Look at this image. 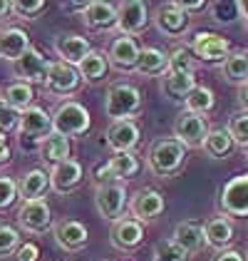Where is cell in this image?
Returning a JSON list of instances; mask_svg holds the SVG:
<instances>
[{"instance_id":"1","label":"cell","mask_w":248,"mask_h":261,"mask_svg":"<svg viewBox=\"0 0 248 261\" xmlns=\"http://www.w3.org/2000/svg\"><path fill=\"white\" fill-rule=\"evenodd\" d=\"M186 162V147L174 137H162V140L151 142L149 154H146V164L157 177H174L181 172Z\"/></svg>"},{"instance_id":"2","label":"cell","mask_w":248,"mask_h":261,"mask_svg":"<svg viewBox=\"0 0 248 261\" xmlns=\"http://www.w3.org/2000/svg\"><path fill=\"white\" fill-rule=\"evenodd\" d=\"M142 112V92L129 82H114L104 97V115L112 122L132 120Z\"/></svg>"},{"instance_id":"3","label":"cell","mask_w":248,"mask_h":261,"mask_svg":"<svg viewBox=\"0 0 248 261\" xmlns=\"http://www.w3.org/2000/svg\"><path fill=\"white\" fill-rule=\"evenodd\" d=\"M52 120V132H57L62 137H82L92 127V117L87 112V107L75 100H65L55 107V112L50 115Z\"/></svg>"},{"instance_id":"4","label":"cell","mask_w":248,"mask_h":261,"mask_svg":"<svg viewBox=\"0 0 248 261\" xmlns=\"http://www.w3.org/2000/svg\"><path fill=\"white\" fill-rule=\"evenodd\" d=\"M127 204H129V194H127L124 184H119V181L100 184L97 192H95V206H97L100 217L107 221L122 219L124 212H127Z\"/></svg>"},{"instance_id":"5","label":"cell","mask_w":248,"mask_h":261,"mask_svg":"<svg viewBox=\"0 0 248 261\" xmlns=\"http://www.w3.org/2000/svg\"><path fill=\"white\" fill-rule=\"evenodd\" d=\"M80 85H82V77H80L77 67H72V65L60 62V60L47 65V75H45L42 87L50 95H55V97H70V95H75L80 90Z\"/></svg>"},{"instance_id":"6","label":"cell","mask_w":248,"mask_h":261,"mask_svg":"<svg viewBox=\"0 0 248 261\" xmlns=\"http://www.w3.org/2000/svg\"><path fill=\"white\" fill-rule=\"evenodd\" d=\"M219 206L224 217H248V174H236L224 184L219 194Z\"/></svg>"},{"instance_id":"7","label":"cell","mask_w":248,"mask_h":261,"mask_svg":"<svg viewBox=\"0 0 248 261\" xmlns=\"http://www.w3.org/2000/svg\"><path fill=\"white\" fill-rule=\"evenodd\" d=\"M189 50L194 58L204 62H224L231 55V42L224 35H216V33H196L191 42H189Z\"/></svg>"},{"instance_id":"8","label":"cell","mask_w":248,"mask_h":261,"mask_svg":"<svg viewBox=\"0 0 248 261\" xmlns=\"http://www.w3.org/2000/svg\"><path fill=\"white\" fill-rule=\"evenodd\" d=\"M146 25H149V8L142 0H124L117 5V30L127 35V38H134L139 33H144Z\"/></svg>"},{"instance_id":"9","label":"cell","mask_w":248,"mask_h":261,"mask_svg":"<svg viewBox=\"0 0 248 261\" xmlns=\"http://www.w3.org/2000/svg\"><path fill=\"white\" fill-rule=\"evenodd\" d=\"M139 160L134 157V152H124V154H114L107 164H100L95 167V179H97V187L100 184H107V181H127L132 177H137L139 172Z\"/></svg>"},{"instance_id":"10","label":"cell","mask_w":248,"mask_h":261,"mask_svg":"<svg viewBox=\"0 0 248 261\" xmlns=\"http://www.w3.org/2000/svg\"><path fill=\"white\" fill-rule=\"evenodd\" d=\"M18 226L27 234H45L52 226V209L45 199L22 201L18 209Z\"/></svg>"},{"instance_id":"11","label":"cell","mask_w":248,"mask_h":261,"mask_svg":"<svg viewBox=\"0 0 248 261\" xmlns=\"http://www.w3.org/2000/svg\"><path fill=\"white\" fill-rule=\"evenodd\" d=\"M47 65H50V60L42 55L38 47H33V45H30L20 58L13 62V72H15L18 82H25V85H30V87H33V85H42V82H45Z\"/></svg>"},{"instance_id":"12","label":"cell","mask_w":248,"mask_h":261,"mask_svg":"<svg viewBox=\"0 0 248 261\" xmlns=\"http://www.w3.org/2000/svg\"><path fill=\"white\" fill-rule=\"evenodd\" d=\"M208 135L206 117L201 115H191V112H181L176 122H174V140L181 142L186 149H199Z\"/></svg>"},{"instance_id":"13","label":"cell","mask_w":248,"mask_h":261,"mask_svg":"<svg viewBox=\"0 0 248 261\" xmlns=\"http://www.w3.org/2000/svg\"><path fill=\"white\" fill-rule=\"evenodd\" d=\"M50 132H52V120H50V112L45 107L33 105L25 112H20V120H18V135L20 137L33 142H42Z\"/></svg>"},{"instance_id":"14","label":"cell","mask_w":248,"mask_h":261,"mask_svg":"<svg viewBox=\"0 0 248 261\" xmlns=\"http://www.w3.org/2000/svg\"><path fill=\"white\" fill-rule=\"evenodd\" d=\"M47 174H50V189H52L55 194H72V192L82 184L84 169L80 162L70 157V160L55 164Z\"/></svg>"},{"instance_id":"15","label":"cell","mask_w":248,"mask_h":261,"mask_svg":"<svg viewBox=\"0 0 248 261\" xmlns=\"http://www.w3.org/2000/svg\"><path fill=\"white\" fill-rule=\"evenodd\" d=\"M109 239H112V246L119 251H134L144 241V226L132 217H122V219L112 221Z\"/></svg>"},{"instance_id":"16","label":"cell","mask_w":248,"mask_h":261,"mask_svg":"<svg viewBox=\"0 0 248 261\" xmlns=\"http://www.w3.org/2000/svg\"><path fill=\"white\" fill-rule=\"evenodd\" d=\"M139 127L134 120H119L112 122L107 127V144L114 154H124V152H134V147L139 144Z\"/></svg>"},{"instance_id":"17","label":"cell","mask_w":248,"mask_h":261,"mask_svg":"<svg viewBox=\"0 0 248 261\" xmlns=\"http://www.w3.org/2000/svg\"><path fill=\"white\" fill-rule=\"evenodd\" d=\"M129 212H132V219H137L139 224L154 221L164 212V194L157 189H139L129 201Z\"/></svg>"},{"instance_id":"18","label":"cell","mask_w":248,"mask_h":261,"mask_svg":"<svg viewBox=\"0 0 248 261\" xmlns=\"http://www.w3.org/2000/svg\"><path fill=\"white\" fill-rule=\"evenodd\" d=\"M189 15L176 5V3H164L157 8L154 13V22L159 28V33H164L166 38H181L189 30Z\"/></svg>"},{"instance_id":"19","label":"cell","mask_w":248,"mask_h":261,"mask_svg":"<svg viewBox=\"0 0 248 261\" xmlns=\"http://www.w3.org/2000/svg\"><path fill=\"white\" fill-rule=\"evenodd\" d=\"M52 231H55V241H57V246L65 249V251H70V254L82 251L84 246H87V241H89V231H87V226H84L82 221H77V219L57 221Z\"/></svg>"},{"instance_id":"20","label":"cell","mask_w":248,"mask_h":261,"mask_svg":"<svg viewBox=\"0 0 248 261\" xmlns=\"http://www.w3.org/2000/svg\"><path fill=\"white\" fill-rule=\"evenodd\" d=\"M139 58V45L134 38L119 35L117 40L109 45L107 53V65H112L117 72H134V65Z\"/></svg>"},{"instance_id":"21","label":"cell","mask_w":248,"mask_h":261,"mask_svg":"<svg viewBox=\"0 0 248 261\" xmlns=\"http://www.w3.org/2000/svg\"><path fill=\"white\" fill-rule=\"evenodd\" d=\"M55 53H57V58L60 62H67V65H72V67H77L82 58L92 50V45L87 38L82 35H77V33H62L55 38Z\"/></svg>"},{"instance_id":"22","label":"cell","mask_w":248,"mask_h":261,"mask_svg":"<svg viewBox=\"0 0 248 261\" xmlns=\"http://www.w3.org/2000/svg\"><path fill=\"white\" fill-rule=\"evenodd\" d=\"M82 20L89 30L95 33H102V30H112L117 25V5L112 3H102V0H95V3H87V8L82 10Z\"/></svg>"},{"instance_id":"23","label":"cell","mask_w":248,"mask_h":261,"mask_svg":"<svg viewBox=\"0 0 248 261\" xmlns=\"http://www.w3.org/2000/svg\"><path fill=\"white\" fill-rule=\"evenodd\" d=\"M171 241L179 246V249H184L186 254L191 256V254H196V251H201L204 246H206V239H204V226L199 224V221H179L176 226H174V234H171Z\"/></svg>"},{"instance_id":"24","label":"cell","mask_w":248,"mask_h":261,"mask_svg":"<svg viewBox=\"0 0 248 261\" xmlns=\"http://www.w3.org/2000/svg\"><path fill=\"white\" fill-rule=\"evenodd\" d=\"M27 47H30V35L22 28L18 25L0 28V58L15 62Z\"/></svg>"},{"instance_id":"25","label":"cell","mask_w":248,"mask_h":261,"mask_svg":"<svg viewBox=\"0 0 248 261\" xmlns=\"http://www.w3.org/2000/svg\"><path fill=\"white\" fill-rule=\"evenodd\" d=\"M134 72H139L144 77H162L169 72V55L162 53L159 47H139Z\"/></svg>"},{"instance_id":"26","label":"cell","mask_w":248,"mask_h":261,"mask_svg":"<svg viewBox=\"0 0 248 261\" xmlns=\"http://www.w3.org/2000/svg\"><path fill=\"white\" fill-rule=\"evenodd\" d=\"M47 189H50V174L45 169H30L18 181V199L22 201L42 199Z\"/></svg>"},{"instance_id":"27","label":"cell","mask_w":248,"mask_h":261,"mask_svg":"<svg viewBox=\"0 0 248 261\" xmlns=\"http://www.w3.org/2000/svg\"><path fill=\"white\" fill-rule=\"evenodd\" d=\"M204 226V239H206L208 246H213V249H219V251H224L228 244L233 241V224L228 217L224 214H219V217H211L206 219V224H201Z\"/></svg>"},{"instance_id":"28","label":"cell","mask_w":248,"mask_h":261,"mask_svg":"<svg viewBox=\"0 0 248 261\" xmlns=\"http://www.w3.org/2000/svg\"><path fill=\"white\" fill-rule=\"evenodd\" d=\"M196 87L194 72H166L162 90L171 102H184V97Z\"/></svg>"},{"instance_id":"29","label":"cell","mask_w":248,"mask_h":261,"mask_svg":"<svg viewBox=\"0 0 248 261\" xmlns=\"http://www.w3.org/2000/svg\"><path fill=\"white\" fill-rule=\"evenodd\" d=\"M107 70H109L107 55L100 53V50H89L82 58V62L77 65V72H80L82 82H89V85H97L100 80H104L107 77Z\"/></svg>"},{"instance_id":"30","label":"cell","mask_w":248,"mask_h":261,"mask_svg":"<svg viewBox=\"0 0 248 261\" xmlns=\"http://www.w3.org/2000/svg\"><path fill=\"white\" fill-rule=\"evenodd\" d=\"M38 152H40L42 162H47V164L55 167V164H60V162L70 160V140L57 135V132H50V135L40 142Z\"/></svg>"},{"instance_id":"31","label":"cell","mask_w":248,"mask_h":261,"mask_svg":"<svg viewBox=\"0 0 248 261\" xmlns=\"http://www.w3.org/2000/svg\"><path fill=\"white\" fill-rule=\"evenodd\" d=\"M213 107H216V97H213V92H211L208 87H204V85H196L184 97V112H191V115L206 117Z\"/></svg>"},{"instance_id":"32","label":"cell","mask_w":248,"mask_h":261,"mask_svg":"<svg viewBox=\"0 0 248 261\" xmlns=\"http://www.w3.org/2000/svg\"><path fill=\"white\" fill-rule=\"evenodd\" d=\"M201 149L206 152L211 160H224L231 154V149H233V142L228 137V132L224 127H216V129H208L206 140L201 144Z\"/></svg>"},{"instance_id":"33","label":"cell","mask_w":248,"mask_h":261,"mask_svg":"<svg viewBox=\"0 0 248 261\" xmlns=\"http://www.w3.org/2000/svg\"><path fill=\"white\" fill-rule=\"evenodd\" d=\"M3 100L8 102L15 112H25L27 107H33L35 100V90L25 82H10L5 90H3Z\"/></svg>"},{"instance_id":"34","label":"cell","mask_w":248,"mask_h":261,"mask_svg":"<svg viewBox=\"0 0 248 261\" xmlns=\"http://www.w3.org/2000/svg\"><path fill=\"white\" fill-rule=\"evenodd\" d=\"M224 77L233 85H243L248 80V53L246 50H238V53H231L226 60H224Z\"/></svg>"},{"instance_id":"35","label":"cell","mask_w":248,"mask_h":261,"mask_svg":"<svg viewBox=\"0 0 248 261\" xmlns=\"http://www.w3.org/2000/svg\"><path fill=\"white\" fill-rule=\"evenodd\" d=\"M226 132L233 144H241L246 147L248 144V112L246 110H238L228 117V124H226Z\"/></svg>"},{"instance_id":"36","label":"cell","mask_w":248,"mask_h":261,"mask_svg":"<svg viewBox=\"0 0 248 261\" xmlns=\"http://www.w3.org/2000/svg\"><path fill=\"white\" fill-rule=\"evenodd\" d=\"M151 261H189V254H186L184 249H179L171 239H164L154 246Z\"/></svg>"},{"instance_id":"37","label":"cell","mask_w":248,"mask_h":261,"mask_svg":"<svg viewBox=\"0 0 248 261\" xmlns=\"http://www.w3.org/2000/svg\"><path fill=\"white\" fill-rule=\"evenodd\" d=\"M196 67V60L191 55L189 47H176L171 55H169V72H194Z\"/></svg>"},{"instance_id":"38","label":"cell","mask_w":248,"mask_h":261,"mask_svg":"<svg viewBox=\"0 0 248 261\" xmlns=\"http://www.w3.org/2000/svg\"><path fill=\"white\" fill-rule=\"evenodd\" d=\"M20 246V234L15 226L10 224H0V259L5 256H13Z\"/></svg>"},{"instance_id":"39","label":"cell","mask_w":248,"mask_h":261,"mask_svg":"<svg viewBox=\"0 0 248 261\" xmlns=\"http://www.w3.org/2000/svg\"><path fill=\"white\" fill-rule=\"evenodd\" d=\"M211 18L216 22H224V25H228V22H233L236 18H241V5L238 3H213L211 5Z\"/></svg>"},{"instance_id":"40","label":"cell","mask_w":248,"mask_h":261,"mask_svg":"<svg viewBox=\"0 0 248 261\" xmlns=\"http://www.w3.org/2000/svg\"><path fill=\"white\" fill-rule=\"evenodd\" d=\"M15 201H18V181L13 177H3L0 174V214L8 212Z\"/></svg>"},{"instance_id":"41","label":"cell","mask_w":248,"mask_h":261,"mask_svg":"<svg viewBox=\"0 0 248 261\" xmlns=\"http://www.w3.org/2000/svg\"><path fill=\"white\" fill-rule=\"evenodd\" d=\"M10 8H13V13H15L18 18H22V20H35L42 10H45V0H33V3L15 0V3H10Z\"/></svg>"},{"instance_id":"42","label":"cell","mask_w":248,"mask_h":261,"mask_svg":"<svg viewBox=\"0 0 248 261\" xmlns=\"http://www.w3.org/2000/svg\"><path fill=\"white\" fill-rule=\"evenodd\" d=\"M18 120H20V112H15L8 102L0 97V135H8V132L18 129Z\"/></svg>"},{"instance_id":"43","label":"cell","mask_w":248,"mask_h":261,"mask_svg":"<svg viewBox=\"0 0 248 261\" xmlns=\"http://www.w3.org/2000/svg\"><path fill=\"white\" fill-rule=\"evenodd\" d=\"M40 259V249L35 244H20L15 251V261H38Z\"/></svg>"},{"instance_id":"44","label":"cell","mask_w":248,"mask_h":261,"mask_svg":"<svg viewBox=\"0 0 248 261\" xmlns=\"http://www.w3.org/2000/svg\"><path fill=\"white\" fill-rule=\"evenodd\" d=\"M211 261H243V254L233 249H224V251H216V256Z\"/></svg>"},{"instance_id":"45","label":"cell","mask_w":248,"mask_h":261,"mask_svg":"<svg viewBox=\"0 0 248 261\" xmlns=\"http://www.w3.org/2000/svg\"><path fill=\"white\" fill-rule=\"evenodd\" d=\"M176 5L184 10L186 15H189V13H199V10H204V8H206V3H204V0H196V3H176Z\"/></svg>"},{"instance_id":"46","label":"cell","mask_w":248,"mask_h":261,"mask_svg":"<svg viewBox=\"0 0 248 261\" xmlns=\"http://www.w3.org/2000/svg\"><path fill=\"white\" fill-rule=\"evenodd\" d=\"M8 160H10V147L5 142V135H0V164H5Z\"/></svg>"},{"instance_id":"47","label":"cell","mask_w":248,"mask_h":261,"mask_svg":"<svg viewBox=\"0 0 248 261\" xmlns=\"http://www.w3.org/2000/svg\"><path fill=\"white\" fill-rule=\"evenodd\" d=\"M238 102H241V107L248 112V80L238 87Z\"/></svg>"},{"instance_id":"48","label":"cell","mask_w":248,"mask_h":261,"mask_svg":"<svg viewBox=\"0 0 248 261\" xmlns=\"http://www.w3.org/2000/svg\"><path fill=\"white\" fill-rule=\"evenodd\" d=\"M10 13H13V8H10V0H0V20H5Z\"/></svg>"},{"instance_id":"49","label":"cell","mask_w":248,"mask_h":261,"mask_svg":"<svg viewBox=\"0 0 248 261\" xmlns=\"http://www.w3.org/2000/svg\"><path fill=\"white\" fill-rule=\"evenodd\" d=\"M65 10H77V13H82L84 8H87V3H67V5H62Z\"/></svg>"},{"instance_id":"50","label":"cell","mask_w":248,"mask_h":261,"mask_svg":"<svg viewBox=\"0 0 248 261\" xmlns=\"http://www.w3.org/2000/svg\"><path fill=\"white\" fill-rule=\"evenodd\" d=\"M241 5V18H243V25H246V33H248V0L246 3H238Z\"/></svg>"},{"instance_id":"51","label":"cell","mask_w":248,"mask_h":261,"mask_svg":"<svg viewBox=\"0 0 248 261\" xmlns=\"http://www.w3.org/2000/svg\"><path fill=\"white\" fill-rule=\"evenodd\" d=\"M243 149H246V157H248V144H246V147H243Z\"/></svg>"}]
</instances>
